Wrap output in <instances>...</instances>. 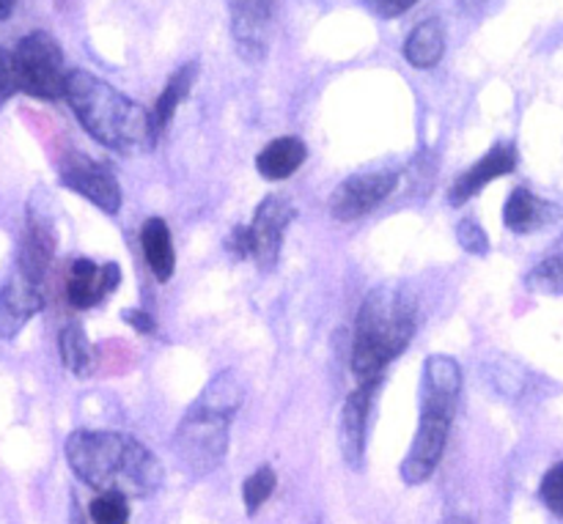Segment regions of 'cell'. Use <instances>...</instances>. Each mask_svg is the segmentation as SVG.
Listing matches in <instances>:
<instances>
[{"label": "cell", "mask_w": 563, "mask_h": 524, "mask_svg": "<svg viewBox=\"0 0 563 524\" xmlns=\"http://www.w3.org/2000/svg\"><path fill=\"white\" fill-rule=\"evenodd\" d=\"M69 470L97 492H119L130 498H152L163 483L157 456L130 434L71 432L64 445Z\"/></svg>", "instance_id": "obj_1"}, {"label": "cell", "mask_w": 563, "mask_h": 524, "mask_svg": "<svg viewBox=\"0 0 563 524\" xmlns=\"http://www.w3.org/2000/svg\"><path fill=\"white\" fill-rule=\"evenodd\" d=\"M245 401V384L234 371H223L201 390L174 434V454L181 470L203 478L218 470L229 450V428Z\"/></svg>", "instance_id": "obj_2"}, {"label": "cell", "mask_w": 563, "mask_h": 524, "mask_svg": "<svg viewBox=\"0 0 563 524\" xmlns=\"http://www.w3.org/2000/svg\"><path fill=\"white\" fill-rule=\"evenodd\" d=\"M416 300L401 286H379L363 300L352 341V374L357 382H383L388 363L416 335Z\"/></svg>", "instance_id": "obj_3"}, {"label": "cell", "mask_w": 563, "mask_h": 524, "mask_svg": "<svg viewBox=\"0 0 563 524\" xmlns=\"http://www.w3.org/2000/svg\"><path fill=\"white\" fill-rule=\"evenodd\" d=\"M64 99L75 110L82 130L102 146L115 148V152H137V148L154 146L146 110L119 88L93 77L91 71H66Z\"/></svg>", "instance_id": "obj_4"}, {"label": "cell", "mask_w": 563, "mask_h": 524, "mask_svg": "<svg viewBox=\"0 0 563 524\" xmlns=\"http://www.w3.org/2000/svg\"><path fill=\"white\" fill-rule=\"evenodd\" d=\"M11 60H14L16 91L33 99H44V102H55L64 97V53L49 33H27L11 53Z\"/></svg>", "instance_id": "obj_5"}, {"label": "cell", "mask_w": 563, "mask_h": 524, "mask_svg": "<svg viewBox=\"0 0 563 524\" xmlns=\"http://www.w3.org/2000/svg\"><path fill=\"white\" fill-rule=\"evenodd\" d=\"M451 423H454V415L421 410V423H418V432L399 470L407 487H421L434 476L440 459H443L445 443H449Z\"/></svg>", "instance_id": "obj_6"}, {"label": "cell", "mask_w": 563, "mask_h": 524, "mask_svg": "<svg viewBox=\"0 0 563 524\" xmlns=\"http://www.w3.org/2000/svg\"><path fill=\"white\" fill-rule=\"evenodd\" d=\"M399 176L394 170H374V174H355L341 181L330 196V214L341 223H355L379 207L385 198L394 196Z\"/></svg>", "instance_id": "obj_7"}, {"label": "cell", "mask_w": 563, "mask_h": 524, "mask_svg": "<svg viewBox=\"0 0 563 524\" xmlns=\"http://www.w3.org/2000/svg\"><path fill=\"white\" fill-rule=\"evenodd\" d=\"M295 218L297 209L284 196H269L258 203L251 225H247V234H251V258L256 261L258 269H273L278 264L280 247H284V234Z\"/></svg>", "instance_id": "obj_8"}, {"label": "cell", "mask_w": 563, "mask_h": 524, "mask_svg": "<svg viewBox=\"0 0 563 524\" xmlns=\"http://www.w3.org/2000/svg\"><path fill=\"white\" fill-rule=\"evenodd\" d=\"M231 38L247 64H262L273 33V0H229Z\"/></svg>", "instance_id": "obj_9"}, {"label": "cell", "mask_w": 563, "mask_h": 524, "mask_svg": "<svg viewBox=\"0 0 563 524\" xmlns=\"http://www.w3.org/2000/svg\"><path fill=\"white\" fill-rule=\"evenodd\" d=\"M60 185L91 201L104 214H119L121 187L108 165L93 163V159H75L60 174Z\"/></svg>", "instance_id": "obj_10"}, {"label": "cell", "mask_w": 563, "mask_h": 524, "mask_svg": "<svg viewBox=\"0 0 563 524\" xmlns=\"http://www.w3.org/2000/svg\"><path fill=\"white\" fill-rule=\"evenodd\" d=\"M377 388L379 382H361V388L352 395H346L344 406H341L339 443L344 465L350 470H361L363 461H366V423Z\"/></svg>", "instance_id": "obj_11"}, {"label": "cell", "mask_w": 563, "mask_h": 524, "mask_svg": "<svg viewBox=\"0 0 563 524\" xmlns=\"http://www.w3.org/2000/svg\"><path fill=\"white\" fill-rule=\"evenodd\" d=\"M55 225L53 218H49L47 209L36 207V201L31 203L27 209V225H25V236H22L20 245V261H16V269L22 275L33 280V283L42 286L44 275H47L49 261L55 256Z\"/></svg>", "instance_id": "obj_12"}, {"label": "cell", "mask_w": 563, "mask_h": 524, "mask_svg": "<svg viewBox=\"0 0 563 524\" xmlns=\"http://www.w3.org/2000/svg\"><path fill=\"white\" fill-rule=\"evenodd\" d=\"M119 283V264H93L88 261V258H77L69 269V278H66V300H69V305L77 308V311H88V308L108 300Z\"/></svg>", "instance_id": "obj_13"}, {"label": "cell", "mask_w": 563, "mask_h": 524, "mask_svg": "<svg viewBox=\"0 0 563 524\" xmlns=\"http://www.w3.org/2000/svg\"><path fill=\"white\" fill-rule=\"evenodd\" d=\"M44 308L38 283H33L20 269L9 275V280L0 289V338L11 341L20 335V330Z\"/></svg>", "instance_id": "obj_14"}, {"label": "cell", "mask_w": 563, "mask_h": 524, "mask_svg": "<svg viewBox=\"0 0 563 524\" xmlns=\"http://www.w3.org/2000/svg\"><path fill=\"white\" fill-rule=\"evenodd\" d=\"M462 390V366L449 355H432L423 363L421 410L454 415Z\"/></svg>", "instance_id": "obj_15"}, {"label": "cell", "mask_w": 563, "mask_h": 524, "mask_svg": "<svg viewBox=\"0 0 563 524\" xmlns=\"http://www.w3.org/2000/svg\"><path fill=\"white\" fill-rule=\"evenodd\" d=\"M515 168H517V148L511 146V143H498V146L489 148V152L473 165V168H467L465 174L451 185L449 203L451 207H462V203L471 201L476 192H482L489 181L511 174Z\"/></svg>", "instance_id": "obj_16"}, {"label": "cell", "mask_w": 563, "mask_h": 524, "mask_svg": "<svg viewBox=\"0 0 563 524\" xmlns=\"http://www.w3.org/2000/svg\"><path fill=\"white\" fill-rule=\"evenodd\" d=\"M306 157L308 148L300 137H275V141H269L267 146L256 154V170L258 176H264L267 181H284L300 170Z\"/></svg>", "instance_id": "obj_17"}, {"label": "cell", "mask_w": 563, "mask_h": 524, "mask_svg": "<svg viewBox=\"0 0 563 524\" xmlns=\"http://www.w3.org/2000/svg\"><path fill=\"white\" fill-rule=\"evenodd\" d=\"M196 77H198V64L196 60H190V64H185L174 77H170L168 86L163 88V93H159L157 102H154V108L148 110V126H152L154 143L165 135V130H168L170 121H174L179 104L190 97V88L196 86Z\"/></svg>", "instance_id": "obj_18"}, {"label": "cell", "mask_w": 563, "mask_h": 524, "mask_svg": "<svg viewBox=\"0 0 563 524\" xmlns=\"http://www.w3.org/2000/svg\"><path fill=\"white\" fill-rule=\"evenodd\" d=\"M141 247H143V256H146L148 269H152L154 278H157L159 283L174 278V269H176L174 239H170V231L163 218H148L146 223H143Z\"/></svg>", "instance_id": "obj_19"}, {"label": "cell", "mask_w": 563, "mask_h": 524, "mask_svg": "<svg viewBox=\"0 0 563 524\" xmlns=\"http://www.w3.org/2000/svg\"><path fill=\"white\" fill-rule=\"evenodd\" d=\"M445 53V31L440 20H423L421 25L412 27L405 42L407 64L416 69H434L443 60Z\"/></svg>", "instance_id": "obj_20"}, {"label": "cell", "mask_w": 563, "mask_h": 524, "mask_svg": "<svg viewBox=\"0 0 563 524\" xmlns=\"http://www.w3.org/2000/svg\"><path fill=\"white\" fill-rule=\"evenodd\" d=\"M550 218V203H544L542 198L533 196L531 190L520 187L509 196L504 207V223L506 228L515 231V234H531L539 231Z\"/></svg>", "instance_id": "obj_21"}, {"label": "cell", "mask_w": 563, "mask_h": 524, "mask_svg": "<svg viewBox=\"0 0 563 524\" xmlns=\"http://www.w3.org/2000/svg\"><path fill=\"white\" fill-rule=\"evenodd\" d=\"M58 352L64 366L69 368L75 377H91L93 349H91V341H88V335L82 333L80 324H69V327L60 330Z\"/></svg>", "instance_id": "obj_22"}, {"label": "cell", "mask_w": 563, "mask_h": 524, "mask_svg": "<svg viewBox=\"0 0 563 524\" xmlns=\"http://www.w3.org/2000/svg\"><path fill=\"white\" fill-rule=\"evenodd\" d=\"M526 286L531 291H537V294H563V256L544 258L542 264H537V267L528 272Z\"/></svg>", "instance_id": "obj_23"}, {"label": "cell", "mask_w": 563, "mask_h": 524, "mask_svg": "<svg viewBox=\"0 0 563 524\" xmlns=\"http://www.w3.org/2000/svg\"><path fill=\"white\" fill-rule=\"evenodd\" d=\"M275 483H278V478H275L273 467H258V470L242 483V500H245L247 516H256L258 509L273 498Z\"/></svg>", "instance_id": "obj_24"}, {"label": "cell", "mask_w": 563, "mask_h": 524, "mask_svg": "<svg viewBox=\"0 0 563 524\" xmlns=\"http://www.w3.org/2000/svg\"><path fill=\"white\" fill-rule=\"evenodd\" d=\"M88 516L93 524H126L130 522V505H126L124 494L99 492V498L88 509Z\"/></svg>", "instance_id": "obj_25"}, {"label": "cell", "mask_w": 563, "mask_h": 524, "mask_svg": "<svg viewBox=\"0 0 563 524\" xmlns=\"http://www.w3.org/2000/svg\"><path fill=\"white\" fill-rule=\"evenodd\" d=\"M539 498L542 503L553 511L559 520H563V461L561 465L550 467L548 476L542 478V487H539Z\"/></svg>", "instance_id": "obj_26"}, {"label": "cell", "mask_w": 563, "mask_h": 524, "mask_svg": "<svg viewBox=\"0 0 563 524\" xmlns=\"http://www.w3.org/2000/svg\"><path fill=\"white\" fill-rule=\"evenodd\" d=\"M456 239H460L462 250L473 253V256H484V253L489 250L487 231H484L473 218H465L456 225Z\"/></svg>", "instance_id": "obj_27"}, {"label": "cell", "mask_w": 563, "mask_h": 524, "mask_svg": "<svg viewBox=\"0 0 563 524\" xmlns=\"http://www.w3.org/2000/svg\"><path fill=\"white\" fill-rule=\"evenodd\" d=\"M16 77H14V60L5 47H0V108L14 97Z\"/></svg>", "instance_id": "obj_28"}, {"label": "cell", "mask_w": 563, "mask_h": 524, "mask_svg": "<svg viewBox=\"0 0 563 524\" xmlns=\"http://www.w3.org/2000/svg\"><path fill=\"white\" fill-rule=\"evenodd\" d=\"M225 250L236 258V261H245L251 258V234H247V225H236L234 231L225 239Z\"/></svg>", "instance_id": "obj_29"}, {"label": "cell", "mask_w": 563, "mask_h": 524, "mask_svg": "<svg viewBox=\"0 0 563 524\" xmlns=\"http://www.w3.org/2000/svg\"><path fill=\"white\" fill-rule=\"evenodd\" d=\"M418 0H368V9L374 11L383 20H394V16H401L405 11H410Z\"/></svg>", "instance_id": "obj_30"}, {"label": "cell", "mask_w": 563, "mask_h": 524, "mask_svg": "<svg viewBox=\"0 0 563 524\" xmlns=\"http://www.w3.org/2000/svg\"><path fill=\"white\" fill-rule=\"evenodd\" d=\"M121 319H124V322L130 324L132 330H137L141 335L157 333V322H154V316H148L146 311H137V308H132V311L121 313Z\"/></svg>", "instance_id": "obj_31"}, {"label": "cell", "mask_w": 563, "mask_h": 524, "mask_svg": "<svg viewBox=\"0 0 563 524\" xmlns=\"http://www.w3.org/2000/svg\"><path fill=\"white\" fill-rule=\"evenodd\" d=\"M489 3H493V0H460V9H462V14H467V16H482L484 11H487Z\"/></svg>", "instance_id": "obj_32"}, {"label": "cell", "mask_w": 563, "mask_h": 524, "mask_svg": "<svg viewBox=\"0 0 563 524\" xmlns=\"http://www.w3.org/2000/svg\"><path fill=\"white\" fill-rule=\"evenodd\" d=\"M14 3H16V0H0V20L11 16V11H14Z\"/></svg>", "instance_id": "obj_33"}, {"label": "cell", "mask_w": 563, "mask_h": 524, "mask_svg": "<svg viewBox=\"0 0 563 524\" xmlns=\"http://www.w3.org/2000/svg\"><path fill=\"white\" fill-rule=\"evenodd\" d=\"M71 503H75V498H71ZM71 524H86V520L80 516V509H77V503L75 509H71Z\"/></svg>", "instance_id": "obj_34"}, {"label": "cell", "mask_w": 563, "mask_h": 524, "mask_svg": "<svg viewBox=\"0 0 563 524\" xmlns=\"http://www.w3.org/2000/svg\"><path fill=\"white\" fill-rule=\"evenodd\" d=\"M443 524H473V522L465 520V516H451V520H445Z\"/></svg>", "instance_id": "obj_35"}]
</instances>
